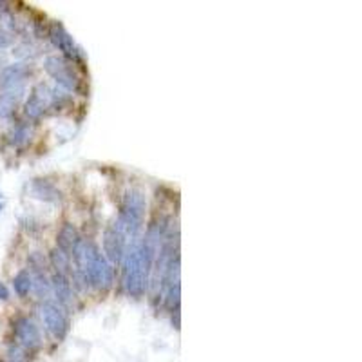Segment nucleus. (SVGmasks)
Instances as JSON below:
<instances>
[{
    "label": "nucleus",
    "mask_w": 362,
    "mask_h": 362,
    "mask_svg": "<svg viewBox=\"0 0 362 362\" xmlns=\"http://www.w3.org/2000/svg\"><path fill=\"white\" fill-rule=\"evenodd\" d=\"M15 337H17L18 344L25 350H33L40 344V332H38L37 325L27 317H20L15 323Z\"/></svg>",
    "instance_id": "nucleus-7"
},
{
    "label": "nucleus",
    "mask_w": 362,
    "mask_h": 362,
    "mask_svg": "<svg viewBox=\"0 0 362 362\" xmlns=\"http://www.w3.org/2000/svg\"><path fill=\"white\" fill-rule=\"evenodd\" d=\"M0 63H2V56H0Z\"/></svg>",
    "instance_id": "nucleus-21"
},
{
    "label": "nucleus",
    "mask_w": 362,
    "mask_h": 362,
    "mask_svg": "<svg viewBox=\"0 0 362 362\" xmlns=\"http://www.w3.org/2000/svg\"><path fill=\"white\" fill-rule=\"evenodd\" d=\"M53 290H55L56 299H58L60 306H71L73 304V288L69 282L68 275L55 274L53 275Z\"/></svg>",
    "instance_id": "nucleus-11"
},
{
    "label": "nucleus",
    "mask_w": 362,
    "mask_h": 362,
    "mask_svg": "<svg viewBox=\"0 0 362 362\" xmlns=\"http://www.w3.org/2000/svg\"><path fill=\"white\" fill-rule=\"evenodd\" d=\"M33 288L37 292L38 297H46L49 294L51 282L47 281L44 270H35V279H33Z\"/></svg>",
    "instance_id": "nucleus-17"
},
{
    "label": "nucleus",
    "mask_w": 362,
    "mask_h": 362,
    "mask_svg": "<svg viewBox=\"0 0 362 362\" xmlns=\"http://www.w3.org/2000/svg\"><path fill=\"white\" fill-rule=\"evenodd\" d=\"M27 73H30V68L22 62L8 65V68H4L2 73H0V89L8 91V89L20 87V82L24 80V76Z\"/></svg>",
    "instance_id": "nucleus-10"
},
{
    "label": "nucleus",
    "mask_w": 362,
    "mask_h": 362,
    "mask_svg": "<svg viewBox=\"0 0 362 362\" xmlns=\"http://www.w3.org/2000/svg\"><path fill=\"white\" fill-rule=\"evenodd\" d=\"M9 299V290L6 288L4 282H0V301H6Z\"/></svg>",
    "instance_id": "nucleus-20"
},
{
    "label": "nucleus",
    "mask_w": 362,
    "mask_h": 362,
    "mask_svg": "<svg viewBox=\"0 0 362 362\" xmlns=\"http://www.w3.org/2000/svg\"><path fill=\"white\" fill-rule=\"evenodd\" d=\"M13 288H15V292H17L20 297H25V295L30 294V290L33 288V277H31V274L27 270H22V272H18V274L15 275V279H13Z\"/></svg>",
    "instance_id": "nucleus-15"
},
{
    "label": "nucleus",
    "mask_w": 362,
    "mask_h": 362,
    "mask_svg": "<svg viewBox=\"0 0 362 362\" xmlns=\"http://www.w3.org/2000/svg\"><path fill=\"white\" fill-rule=\"evenodd\" d=\"M165 237V225H152L142 243H132L123 259V288L131 297L144 295L149 285L154 259L160 252V243Z\"/></svg>",
    "instance_id": "nucleus-1"
},
{
    "label": "nucleus",
    "mask_w": 362,
    "mask_h": 362,
    "mask_svg": "<svg viewBox=\"0 0 362 362\" xmlns=\"http://www.w3.org/2000/svg\"><path fill=\"white\" fill-rule=\"evenodd\" d=\"M13 37L8 33V31L0 30V49H6L8 46H11Z\"/></svg>",
    "instance_id": "nucleus-19"
},
{
    "label": "nucleus",
    "mask_w": 362,
    "mask_h": 362,
    "mask_svg": "<svg viewBox=\"0 0 362 362\" xmlns=\"http://www.w3.org/2000/svg\"><path fill=\"white\" fill-rule=\"evenodd\" d=\"M31 192L35 198L44 199V201H58L62 198L60 190L47 180H35L31 185Z\"/></svg>",
    "instance_id": "nucleus-13"
},
{
    "label": "nucleus",
    "mask_w": 362,
    "mask_h": 362,
    "mask_svg": "<svg viewBox=\"0 0 362 362\" xmlns=\"http://www.w3.org/2000/svg\"><path fill=\"white\" fill-rule=\"evenodd\" d=\"M44 68L55 78L56 84L62 85L63 89H68V91H76L78 89V76L75 75L71 65L63 58H60V56H49L44 62Z\"/></svg>",
    "instance_id": "nucleus-5"
},
{
    "label": "nucleus",
    "mask_w": 362,
    "mask_h": 362,
    "mask_svg": "<svg viewBox=\"0 0 362 362\" xmlns=\"http://www.w3.org/2000/svg\"><path fill=\"white\" fill-rule=\"evenodd\" d=\"M49 38H51V42H53V46H55L56 49L62 51L63 55L68 56V58L76 60L78 56H80V53H78V47H76L75 40H73V37L68 33V31H65V27H63L62 24L51 25Z\"/></svg>",
    "instance_id": "nucleus-8"
},
{
    "label": "nucleus",
    "mask_w": 362,
    "mask_h": 362,
    "mask_svg": "<svg viewBox=\"0 0 362 362\" xmlns=\"http://www.w3.org/2000/svg\"><path fill=\"white\" fill-rule=\"evenodd\" d=\"M69 261H71V257L63 252V250H60L58 246L51 252V263H53V266L56 268V274H62V275L68 274Z\"/></svg>",
    "instance_id": "nucleus-16"
},
{
    "label": "nucleus",
    "mask_w": 362,
    "mask_h": 362,
    "mask_svg": "<svg viewBox=\"0 0 362 362\" xmlns=\"http://www.w3.org/2000/svg\"><path fill=\"white\" fill-rule=\"evenodd\" d=\"M104 250L107 259L113 263H120L127 252V237L116 225H111L104 234Z\"/></svg>",
    "instance_id": "nucleus-6"
},
{
    "label": "nucleus",
    "mask_w": 362,
    "mask_h": 362,
    "mask_svg": "<svg viewBox=\"0 0 362 362\" xmlns=\"http://www.w3.org/2000/svg\"><path fill=\"white\" fill-rule=\"evenodd\" d=\"M73 259L80 285H87L96 290H109L113 287V268L93 241L82 239L73 252Z\"/></svg>",
    "instance_id": "nucleus-2"
},
{
    "label": "nucleus",
    "mask_w": 362,
    "mask_h": 362,
    "mask_svg": "<svg viewBox=\"0 0 362 362\" xmlns=\"http://www.w3.org/2000/svg\"><path fill=\"white\" fill-rule=\"evenodd\" d=\"M40 316H42V320L44 325H46L47 332H49L55 339L62 341L69 330V320L65 312H63V308L56 303L46 301V303L40 306Z\"/></svg>",
    "instance_id": "nucleus-4"
},
{
    "label": "nucleus",
    "mask_w": 362,
    "mask_h": 362,
    "mask_svg": "<svg viewBox=\"0 0 362 362\" xmlns=\"http://www.w3.org/2000/svg\"><path fill=\"white\" fill-rule=\"evenodd\" d=\"M49 104H51V91L44 84H38L37 87L33 89L30 100L25 101V114L33 120L40 118Z\"/></svg>",
    "instance_id": "nucleus-9"
},
{
    "label": "nucleus",
    "mask_w": 362,
    "mask_h": 362,
    "mask_svg": "<svg viewBox=\"0 0 362 362\" xmlns=\"http://www.w3.org/2000/svg\"><path fill=\"white\" fill-rule=\"evenodd\" d=\"M80 241H82L80 234H78V230H76L71 223L63 225L62 230H60V234H58V249L60 250H63V252L71 257Z\"/></svg>",
    "instance_id": "nucleus-12"
},
{
    "label": "nucleus",
    "mask_w": 362,
    "mask_h": 362,
    "mask_svg": "<svg viewBox=\"0 0 362 362\" xmlns=\"http://www.w3.org/2000/svg\"><path fill=\"white\" fill-rule=\"evenodd\" d=\"M0 211H2V205H0Z\"/></svg>",
    "instance_id": "nucleus-22"
},
{
    "label": "nucleus",
    "mask_w": 362,
    "mask_h": 362,
    "mask_svg": "<svg viewBox=\"0 0 362 362\" xmlns=\"http://www.w3.org/2000/svg\"><path fill=\"white\" fill-rule=\"evenodd\" d=\"M22 93H24V89L20 85V87L8 89V91L0 94V118H9L11 116V113L17 107L18 100H20Z\"/></svg>",
    "instance_id": "nucleus-14"
},
{
    "label": "nucleus",
    "mask_w": 362,
    "mask_h": 362,
    "mask_svg": "<svg viewBox=\"0 0 362 362\" xmlns=\"http://www.w3.org/2000/svg\"><path fill=\"white\" fill-rule=\"evenodd\" d=\"M145 206H147V203H145L144 192L138 189L129 190L123 198L122 212H120L118 219L114 221V225L125 234L127 241L131 239V243L136 241L142 223H144Z\"/></svg>",
    "instance_id": "nucleus-3"
},
{
    "label": "nucleus",
    "mask_w": 362,
    "mask_h": 362,
    "mask_svg": "<svg viewBox=\"0 0 362 362\" xmlns=\"http://www.w3.org/2000/svg\"><path fill=\"white\" fill-rule=\"evenodd\" d=\"M31 131H30V127L24 125V123H20V125H17L15 129H13L11 132V144L13 145H24L25 142H27V138H30Z\"/></svg>",
    "instance_id": "nucleus-18"
}]
</instances>
